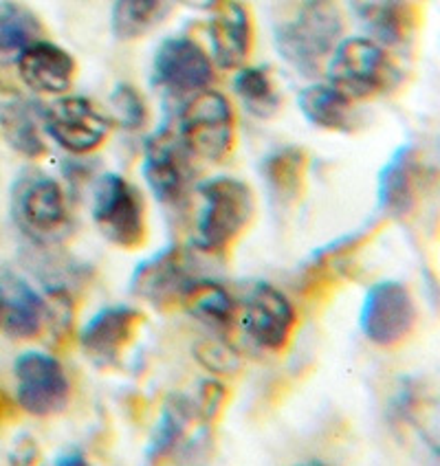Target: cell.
<instances>
[{
	"mask_svg": "<svg viewBox=\"0 0 440 466\" xmlns=\"http://www.w3.org/2000/svg\"><path fill=\"white\" fill-rule=\"evenodd\" d=\"M15 400L26 414L49 418L67 410L71 400L68 376L53 354L29 350L14 363Z\"/></svg>",
	"mask_w": 440,
	"mask_h": 466,
	"instance_id": "cell-8",
	"label": "cell"
},
{
	"mask_svg": "<svg viewBox=\"0 0 440 466\" xmlns=\"http://www.w3.org/2000/svg\"><path fill=\"white\" fill-rule=\"evenodd\" d=\"M93 220L110 245L135 251L148 238L143 196L115 172L99 177L93 194Z\"/></svg>",
	"mask_w": 440,
	"mask_h": 466,
	"instance_id": "cell-4",
	"label": "cell"
},
{
	"mask_svg": "<svg viewBox=\"0 0 440 466\" xmlns=\"http://www.w3.org/2000/svg\"><path fill=\"white\" fill-rule=\"evenodd\" d=\"M211 82H214V65L199 42L177 35L159 45L152 60V86L157 91L169 99L188 102L196 93L208 91Z\"/></svg>",
	"mask_w": 440,
	"mask_h": 466,
	"instance_id": "cell-7",
	"label": "cell"
},
{
	"mask_svg": "<svg viewBox=\"0 0 440 466\" xmlns=\"http://www.w3.org/2000/svg\"><path fill=\"white\" fill-rule=\"evenodd\" d=\"M425 183V163L412 143H405L379 172V209L390 218H405L414 211Z\"/></svg>",
	"mask_w": 440,
	"mask_h": 466,
	"instance_id": "cell-15",
	"label": "cell"
},
{
	"mask_svg": "<svg viewBox=\"0 0 440 466\" xmlns=\"http://www.w3.org/2000/svg\"><path fill=\"white\" fill-rule=\"evenodd\" d=\"M227 405V388L220 380H203L194 396V407L199 422L203 427H211Z\"/></svg>",
	"mask_w": 440,
	"mask_h": 466,
	"instance_id": "cell-31",
	"label": "cell"
},
{
	"mask_svg": "<svg viewBox=\"0 0 440 466\" xmlns=\"http://www.w3.org/2000/svg\"><path fill=\"white\" fill-rule=\"evenodd\" d=\"M143 326V315L128 306H110L88 319L79 332V346L97 368H113L135 341Z\"/></svg>",
	"mask_w": 440,
	"mask_h": 466,
	"instance_id": "cell-14",
	"label": "cell"
},
{
	"mask_svg": "<svg viewBox=\"0 0 440 466\" xmlns=\"http://www.w3.org/2000/svg\"><path fill=\"white\" fill-rule=\"evenodd\" d=\"M181 306L194 319L214 330H227L236 317V301L230 290L214 279L194 278L185 289Z\"/></svg>",
	"mask_w": 440,
	"mask_h": 466,
	"instance_id": "cell-24",
	"label": "cell"
},
{
	"mask_svg": "<svg viewBox=\"0 0 440 466\" xmlns=\"http://www.w3.org/2000/svg\"><path fill=\"white\" fill-rule=\"evenodd\" d=\"M298 106L311 126L328 132H353V99L339 93L331 84H312L300 93Z\"/></svg>",
	"mask_w": 440,
	"mask_h": 466,
	"instance_id": "cell-21",
	"label": "cell"
},
{
	"mask_svg": "<svg viewBox=\"0 0 440 466\" xmlns=\"http://www.w3.org/2000/svg\"><path fill=\"white\" fill-rule=\"evenodd\" d=\"M418 309L410 289L396 279H384L365 290L359 328L370 343L396 348L414 332Z\"/></svg>",
	"mask_w": 440,
	"mask_h": 466,
	"instance_id": "cell-6",
	"label": "cell"
},
{
	"mask_svg": "<svg viewBox=\"0 0 440 466\" xmlns=\"http://www.w3.org/2000/svg\"><path fill=\"white\" fill-rule=\"evenodd\" d=\"M394 68L385 46L370 38H346L335 46L326 62V77L331 86L348 99H368L385 91Z\"/></svg>",
	"mask_w": 440,
	"mask_h": 466,
	"instance_id": "cell-5",
	"label": "cell"
},
{
	"mask_svg": "<svg viewBox=\"0 0 440 466\" xmlns=\"http://www.w3.org/2000/svg\"><path fill=\"white\" fill-rule=\"evenodd\" d=\"M210 45L214 62L225 71L247 65L253 49V18L240 0H220L211 7Z\"/></svg>",
	"mask_w": 440,
	"mask_h": 466,
	"instance_id": "cell-16",
	"label": "cell"
},
{
	"mask_svg": "<svg viewBox=\"0 0 440 466\" xmlns=\"http://www.w3.org/2000/svg\"><path fill=\"white\" fill-rule=\"evenodd\" d=\"M169 0H115L110 26L117 40H139L163 23Z\"/></svg>",
	"mask_w": 440,
	"mask_h": 466,
	"instance_id": "cell-27",
	"label": "cell"
},
{
	"mask_svg": "<svg viewBox=\"0 0 440 466\" xmlns=\"http://www.w3.org/2000/svg\"><path fill=\"white\" fill-rule=\"evenodd\" d=\"M0 135L23 157L38 158L46 152L42 108L18 93L0 99Z\"/></svg>",
	"mask_w": 440,
	"mask_h": 466,
	"instance_id": "cell-20",
	"label": "cell"
},
{
	"mask_svg": "<svg viewBox=\"0 0 440 466\" xmlns=\"http://www.w3.org/2000/svg\"><path fill=\"white\" fill-rule=\"evenodd\" d=\"M233 91L256 119H273L282 108V93L269 66H240L233 77Z\"/></svg>",
	"mask_w": 440,
	"mask_h": 466,
	"instance_id": "cell-25",
	"label": "cell"
},
{
	"mask_svg": "<svg viewBox=\"0 0 440 466\" xmlns=\"http://www.w3.org/2000/svg\"><path fill=\"white\" fill-rule=\"evenodd\" d=\"M53 464H57V466H68V464H87V458H84V455L79 453V451H67V453H62L60 458H56V460H53Z\"/></svg>",
	"mask_w": 440,
	"mask_h": 466,
	"instance_id": "cell-32",
	"label": "cell"
},
{
	"mask_svg": "<svg viewBox=\"0 0 440 466\" xmlns=\"http://www.w3.org/2000/svg\"><path fill=\"white\" fill-rule=\"evenodd\" d=\"M309 155L298 146H286L275 150L262 161V178L269 192L280 205H293L302 196L306 178Z\"/></svg>",
	"mask_w": 440,
	"mask_h": 466,
	"instance_id": "cell-22",
	"label": "cell"
},
{
	"mask_svg": "<svg viewBox=\"0 0 440 466\" xmlns=\"http://www.w3.org/2000/svg\"><path fill=\"white\" fill-rule=\"evenodd\" d=\"M196 278L192 258L181 245H168L152 258L143 259L130 278V293L157 310H172L181 306L188 284Z\"/></svg>",
	"mask_w": 440,
	"mask_h": 466,
	"instance_id": "cell-12",
	"label": "cell"
},
{
	"mask_svg": "<svg viewBox=\"0 0 440 466\" xmlns=\"http://www.w3.org/2000/svg\"><path fill=\"white\" fill-rule=\"evenodd\" d=\"M45 135L71 155H91L106 141L110 119L87 97H60L42 108Z\"/></svg>",
	"mask_w": 440,
	"mask_h": 466,
	"instance_id": "cell-11",
	"label": "cell"
},
{
	"mask_svg": "<svg viewBox=\"0 0 440 466\" xmlns=\"http://www.w3.org/2000/svg\"><path fill=\"white\" fill-rule=\"evenodd\" d=\"M148 106L132 84H119L110 93V121L124 130H141L148 124Z\"/></svg>",
	"mask_w": 440,
	"mask_h": 466,
	"instance_id": "cell-29",
	"label": "cell"
},
{
	"mask_svg": "<svg viewBox=\"0 0 440 466\" xmlns=\"http://www.w3.org/2000/svg\"><path fill=\"white\" fill-rule=\"evenodd\" d=\"M343 35V14L335 0H300L273 26L278 56L293 71L315 77Z\"/></svg>",
	"mask_w": 440,
	"mask_h": 466,
	"instance_id": "cell-1",
	"label": "cell"
},
{
	"mask_svg": "<svg viewBox=\"0 0 440 466\" xmlns=\"http://www.w3.org/2000/svg\"><path fill=\"white\" fill-rule=\"evenodd\" d=\"M0 324L14 339H34L45 332L46 299L18 275L0 273Z\"/></svg>",
	"mask_w": 440,
	"mask_h": 466,
	"instance_id": "cell-18",
	"label": "cell"
},
{
	"mask_svg": "<svg viewBox=\"0 0 440 466\" xmlns=\"http://www.w3.org/2000/svg\"><path fill=\"white\" fill-rule=\"evenodd\" d=\"M46 324L45 330L49 335L51 346H65L67 339L73 332V321H76V301L65 286L53 284L46 289Z\"/></svg>",
	"mask_w": 440,
	"mask_h": 466,
	"instance_id": "cell-28",
	"label": "cell"
},
{
	"mask_svg": "<svg viewBox=\"0 0 440 466\" xmlns=\"http://www.w3.org/2000/svg\"><path fill=\"white\" fill-rule=\"evenodd\" d=\"M194 357L205 370L219 376H233L242 370V359L238 350L220 337H211L196 343Z\"/></svg>",
	"mask_w": 440,
	"mask_h": 466,
	"instance_id": "cell-30",
	"label": "cell"
},
{
	"mask_svg": "<svg viewBox=\"0 0 440 466\" xmlns=\"http://www.w3.org/2000/svg\"><path fill=\"white\" fill-rule=\"evenodd\" d=\"M183 5H188V7L192 9H211L214 5H219L220 0H181Z\"/></svg>",
	"mask_w": 440,
	"mask_h": 466,
	"instance_id": "cell-33",
	"label": "cell"
},
{
	"mask_svg": "<svg viewBox=\"0 0 440 466\" xmlns=\"http://www.w3.org/2000/svg\"><path fill=\"white\" fill-rule=\"evenodd\" d=\"M45 38V25L25 5L0 0V62L15 60L26 46Z\"/></svg>",
	"mask_w": 440,
	"mask_h": 466,
	"instance_id": "cell-26",
	"label": "cell"
},
{
	"mask_svg": "<svg viewBox=\"0 0 440 466\" xmlns=\"http://www.w3.org/2000/svg\"><path fill=\"white\" fill-rule=\"evenodd\" d=\"M194 422H199L194 400L181 394L169 396L161 410L155 436H152V441L146 449L148 462H161V460L174 455V451L188 438V431L194 427Z\"/></svg>",
	"mask_w": 440,
	"mask_h": 466,
	"instance_id": "cell-23",
	"label": "cell"
},
{
	"mask_svg": "<svg viewBox=\"0 0 440 466\" xmlns=\"http://www.w3.org/2000/svg\"><path fill=\"white\" fill-rule=\"evenodd\" d=\"M203 198L199 220H196L194 245L203 253L227 251L256 214V196L247 183L231 177H214L199 185Z\"/></svg>",
	"mask_w": 440,
	"mask_h": 466,
	"instance_id": "cell-2",
	"label": "cell"
},
{
	"mask_svg": "<svg viewBox=\"0 0 440 466\" xmlns=\"http://www.w3.org/2000/svg\"><path fill=\"white\" fill-rule=\"evenodd\" d=\"M15 65L26 86L42 95L67 93L77 76L76 57L60 45L45 38L26 46L15 57Z\"/></svg>",
	"mask_w": 440,
	"mask_h": 466,
	"instance_id": "cell-17",
	"label": "cell"
},
{
	"mask_svg": "<svg viewBox=\"0 0 440 466\" xmlns=\"http://www.w3.org/2000/svg\"><path fill=\"white\" fill-rule=\"evenodd\" d=\"M179 137L194 158L220 163L236 146V115L219 91H200L185 102L179 115Z\"/></svg>",
	"mask_w": 440,
	"mask_h": 466,
	"instance_id": "cell-3",
	"label": "cell"
},
{
	"mask_svg": "<svg viewBox=\"0 0 440 466\" xmlns=\"http://www.w3.org/2000/svg\"><path fill=\"white\" fill-rule=\"evenodd\" d=\"M14 220L31 240L38 242L65 231L68 225L65 189L46 174H25L14 187Z\"/></svg>",
	"mask_w": 440,
	"mask_h": 466,
	"instance_id": "cell-10",
	"label": "cell"
},
{
	"mask_svg": "<svg viewBox=\"0 0 440 466\" xmlns=\"http://www.w3.org/2000/svg\"><path fill=\"white\" fill-rule=\"evenodd\" d=\"M192 155L177 130L161 128L143 147L141 172L159 203L177 208L192 183Z\"/></svg>",
	"mask_w": 440,
	"mask_h": 466,
	"instance_id": "cell-9",
	"label": "cell"
},
{
	"mask_svg": "<svg viewBox=\"0 0 440 466\" xmlns=\"http://www.w3.org/2000/svg\"><path fill=\"white\" fill-rule=\"evenodd\" d=\"M242 328L258 348L280 352L289 346L298 324L289 298L267 282H256L242 301Z\"/></svg>",
	"mask_w": 440,
	"mask_h": 466,
	"instance_id": "cell-13",
	"label": "cell"
},
{
	"mask_svg": "<svg viewBox=\"0 0 440 466\" xmlns=\"http://www.w3.org/2000/svg\"><path fill=\"white\" fill-rule=\"evenodd\" d=\"M354 12L381 46L407 45L421 20L414 0H354Z\"/></svg>",
	"mask_w": 440,
	"mask_h": 466,
	"instance_id": "cell-19",
	"label": "cell"
}]
</instances>
